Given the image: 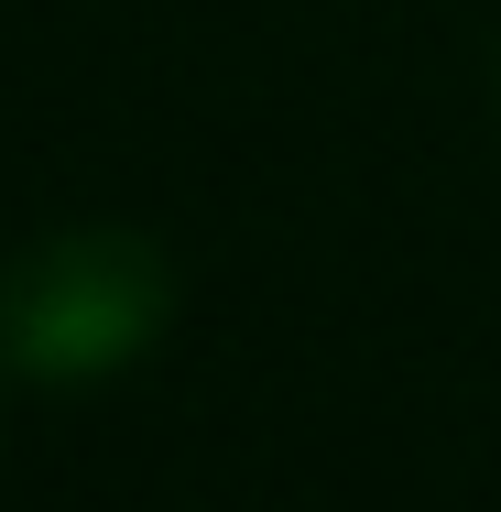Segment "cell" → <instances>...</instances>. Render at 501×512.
I'll return each mask as SVG.
<instances>
[{"instance_id": "1", "label": "cell", "mask_w": 501, "mask_h": 512, "mask_svg": "<svg viewBox=\"0 0 501 512\" xmlns=\"http://www.w3.org/2000/svg\"><path fill=\"white\" fill-rule=\"evenodd\" d=\"M164 327V251L142 229H55L0 273V349L44 382L120 371Z\"/></svg>"}]
</instances>
